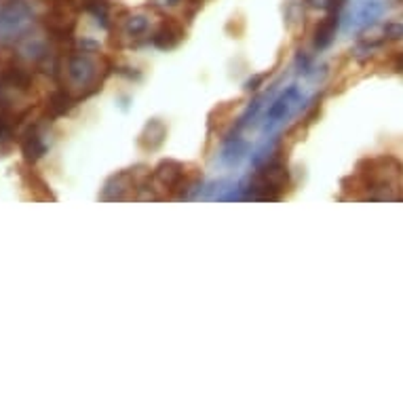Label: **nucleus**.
<instances>
[{
    "label": "nucleus",
    "instance_id": "9b49d317",
    "mask_svg": "<svg viewBox=\"0 0 403 403\" xmlns=\"http://www.w3.org/2000/svg\"><path fill=\"white\" fill-rule=\"evenodd\" d=\"M296 93H298V89L296 87H289L279 100H276V104L270 108L269 112V125H274L281 117H285V112H287V108H289V104H291V100L296 98Z\"/></svg>",
    "mask_w": 403,
    "mask_h": 403
},
{
    "label": "nucleus",
    "instance_id": "f257e3e1",
    "mask_svg": "<svg viewBox=\"0 0 403 403\" xmlns=\"http://www.w3.org/2000/svg\"><path fill=\"white\" fill-rule=\"evenodd\" d=\"M289 186V169L281 160H272L260 169L250 182L247 197L256 201H279L285 188Z\"/></svg>",
    "mask_w": 403,
    "mask_h": 403
},
{
    "label": "nucleus",
    "instance_id": "7ed1b4c3",
    "mask_svg": "<svg viewBox=\"0 0 403 403\" xmlns=\"http://www.w3.org/2000/svg\"><path fill=\"white\" fill-rule=\"evenodd\" d=\"M186 177H188L186 165L180 160H173V158L160 160L152 173V182L160 188H167V190H180V186L184 184Z\"/></svg>",
    "mask_w": 403,
    "mask_h": 403
},
{
    "label": "nucleus",
    "instance_id": "20e7f679",
    "mask_svg": "<svg viewBox=\"0 0 403 403\" xmlns=\"http://www.w3.org/2000/svg\"><path fill=\"white\" fill-rule=\"evenodd\" d=\"M184 25L175 19H163L156 30L152 32L150 36V42L156 47V49H163V51H169V49H175L182 40H184Z\"/></svg>",
    "mask_w": 403,
    "mask_h": 403
},
{
    "label": "nucleus",
    "instance_id": "ddd939ff",
    "mask_svg": "<svg viewBox=\"0 0 403 403\" xmlns=\"http://www.w3.org/2000/svg\"><path fill=\"white\" fill-rule=\"evenodd\" d=\"M385 36L389 40H403V23H397V21H391L385 25Z\"/></svg>",
    "mask_w": 403,
    "mask_h": 403
},
{
    "label": "nucleus",
    "instance_id": "4468645a",
    "mask_svg": "<svg viewBox=\"0 0 403 403\" xmlns=\"http://www.w3.org/2000/svg\"><path fill=\"white\" fill-rule=\"evenodd\" d=\"M264 78H267V74H256V76H252V78L245 83V89H247V91H256V89L264 83Z\"/></svg>",
    "mask_w": 403,
    "mask_h": 403
},
{
    "label": "nucleus",
    "instance_id": "dca6fc26",
    "mask_svg": "<svg viewBox=\"0 0 403 403\" xmlns=\"http://www.w3.org/2000/svg\"><path fill=\"white\" fill-rule=\"evenodd\" d=\"M304 2H306L308 6H317V4H319V0H304Z\"/></svg>",
    "mask_w": 403,
    "mask_h": 403
},
{
    "label": "nucleus",
    "instance_id": "f03ea898",
    "mask_svg": "<svg viewBox=\"0 0 403 403\" xmlns=\"http://www.w3.org/2000/svg\"><path fill=\"white\" fill-rule=\"evenodd\" d=\"M66 74H68V78L72 81V85L81 87L78 100H85V98L98 93V91L102 89L104 78H106L104 74L100 76L98 64L87 55V51H83V53H72V55L68 57Z\"/></svg>",
    "mask_w": 403,
    "mask_h": 403
},
{
    "label": "nucleus",
    "instance_id": "39448f33",
    "mask_svg": "<svg viewBox=\"0 0 403 403\" xmlns=\"http://www.w3.org/2000/svg\"><path fill=\"white\" fill-rule=\"evenodd\" d=\"M134 186V173H129V171L115 173L112 177H108L100 199L102 201H123V199H127V190H132Z\"/></svg>",
    "mask_w": 403,
    "mask_h": 403
},
{
    "label": "nucleus",
    "instance_id": "1a4fd4ad",
    "mask_svg": "<svg viewBox=\"0 0 403 403\" xmlns=\"http://www.w3.org/2000/svg\"><path fill=\"white\" fill-rule=\"evenodd\" d=\"M76 102H78V100H76L70 91H66V89H57V91H53V93L49 95L47 112H49L51 119H55V117H64V115H68V112L76 106Z\"/></svg>",
    "mask_w": 403,
    "mask_h": 403
},
{
    "label": "nucleus",
    "instance_id": "6e6552de",
    "mask_svg": "<svg viewBox=\"0 0 403 403\" xmlns=\"http://www.w3.org/2000/svg\"><path fill=\"white\" fill-rule=\"evenodd\" d=\"M21 152H23L25 163H30V165H34L38 158L45 156V152H47V144L42 141V137H40V134H38L36 127H30V129L25 132L23 139H21Z\"/></svg>",
    "mask_w": 403,
    "mask_h": 403
},
{
    "label": "nucleus",
    "instance_id": "2eb2a0df",
    "mask_svg": "<svg viewBox=\"0 0 403 403\" xmlns=\"http://www.w3.org/2000/svg\"><path fill=\"white\" fill-rule=\"evenodd\" d=\"M323 4L327 6V11H329V13H340V8H342L344 0H325Z\"/></svg>",
    "mask_w": 403,
    "mask_h": 403
},
{
    "label": "nucleus",
    "instance_id": "f8f14e48",
    "mask_svg": "<svg viewBox=\"0 0 403 403\" xmlns=\"http://www.w3.org/2000/svg\"><path fill=\"white\" fill-rule=\"evenodd\" d=\"M146 30H148L146 17H132L129 23H127V32H129L132 36H139V34H144Z\"/></svg>",
    "mask_w": 403,
    "mask_h": 403
},
{
    "label": "nucleus",
    "instance_id": "423d86ee",
    "mask_svg": "<svg viewBox=\"0 0 403 403\" xmlns=\"http://www.w3.org/2000/svg\"><path fill=\"white\" fill-rule=\"evenodd\" d=\"M0 83L2 87H13L17 91H28L32 87V74L15 64H8L0 70Z\"/></svg>",
    "mask_w": 403,
    "mask_h": 403
},
{
    "label": "nucleus",
    "instance_id": "9d476101",
    "mask_svg": "<svg viewBox=\"0 0 403 403\" xmlns=\"http://www.w3.org/2000/svg\"><path fill=\"white\" fill-rule=\"evenodd\" d=\"M338 23H340V17L338 13H329L315 30V47L317 49H325L332 45L334 36H336V30H338Z\"/></svg>",
    "mask_w": 403,
    "mask_h": 403
},
{
    "label": "nucleus",
    "instance_id": "0eeeda50",
    "mask_svg": "<svg viewBox=\"0 0 403 403\" xmlns=\"http://www.w3.org/2000/svg\"><path fill=\"white\" fill-rule=\"evenodd\" d=\"M165 137H167V127H165V123L158 121V119H152V121L146 123L144 132L139 134L137 144H139V148H144V150H156V148L163 146Z\"/></svg>",
    "mask_w": 403,
    "mask_h": 403
},
{
    "label": "nucleus",
    "instance_id": "f3484780",
    "mask_svg": "<svg viewBox=\"0 0 403 403\" xmlns=\"http://www.w3.org/2000/svg\"><path fill=\"white\" fill-rule=\"evenodd\" d=\"M399 68H402V70H403V53H402V55H399Z\"/></svg>",
    "mask_w": 403,
    "mask_h": 403
}]
</instances>
